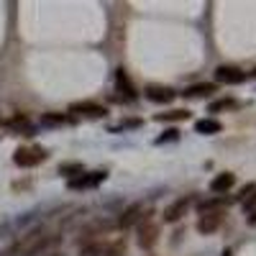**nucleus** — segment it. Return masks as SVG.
I'll return each instance as SVG.
<instances>
[{
	"mask_svg": "<svg viewBox=\"0 0 256 256\" xmlns=\"http://www.w3.org/2000/svg\"><path fill=\"white\" fill-rule=\"evenodd\" d=\"M49 241H52L49 233L41 230V228H36V230L26 233V236H20V241H16L6 256H36Z\"/></svg>",
	"mask_w": 256,
	"mask_h": 256,
	"instance_id": "1",
	"label": "nucleus"
},
{
	"mask_svg": "<svg viewBox=\"0 0 256 256\" xmlns=\"http://www.w3.org/2000/svg\"><path fill=\"white\" fill-rule=\"evenodd\" d=\"M220 220H223V210H218V208H210V205H202V218L198 220V230L208 236V233L218 230Z\"/></svg>",
	"mask_w": 256,
	"mask_h": 256,
	"instance_id": "2",
	"label": "nucleus"
},
{
	"mask_svg": "<svg viewBox=\"0 0 256 256\" xmlns=\"http://www.w3.org/2000/svg\"><path fill=\"white\" fill-rule=\"evenodd\" d=\"M44 159H46V152H44V148H38V146L18 148L16 156H13V162H16L18 166H36V164H41Z\"/></svg>",
	"mask_w": 256,
	"mask_h": 256,
	"instance_id": "3",
	"label": "nucleus"
},
{
	"mask_svg": "<svg viewBox=\"0 0 256 256\" xmlns=\"http://www.w3.org/2000/svg\"><path fill=\"white\" fill-rule=\"evenodd\" d=\"M159 238V226L154 220H141L138 226V246L141 248H152Z\"/></svg>",
	"mask_w": 256,
	"mask_h": 256,
	"instance_id": "4",
	"label": "nucleus"
},
{
	"mask_svg": "<svg viewBox=\"0 0 256 256\" xmlns=\"http://www.w3.org/2000/svg\"><path fill=\"white\" fill-rule=\"evenodd\" d=\"M216 80L220 84H241L246 80V72H241L238 67H228V64H223V67L216 70Z\"/></svg>",
	"mask_w": 256,
	"mask_h": 256,
	"instance_id": "5",
	"label": "nucleus"
},
{
	"mask_svg": "<svg viewBox=\"0 0 256 256\" xmlns=\"http://www.w3.org/2000/svg\"><path fill=\"white\" fill-rule=\"evenodd\" d=\"M70 113L90 116V118H102L108 110H105L102 105H98V102H88V100H84V102H72V105H70Z\"/></svg>",
	"mask_w": 256,
	"mask_h": 256,
	"instance_id": "6",
	"label": "nucleus"
},
{
	"mask_svg": "<svg viewBox=\"0 0 256 256\" xmlns=\"http://www.w3.org/2000/svg\"><path fill=\"white\" fill-rule=\"evenodd\" d=\"M187 208H190V200H187V198H180L177 202H172V205L164 210V216H162V218H164L166 223H174V220H180L184 212H187Z\"/></svg>",
	"mask_w": 256,
	"mask_h": 256,
	"instance_id": "7",
	"label": "nucleus"
},
{
	"mask_svg": "<svg viewBox=\"0 0 256 256\" xmlns=\"http://www.w3.org/2000/svg\"><path fill=\"white\" fill-rule=\"evenodd\" d=\"M146 98L152 102H172L174 100V90L172 88H162V84H152V88H146Z\"/></svg>",
	"mask_w": 256,
	"mask_h": 256,
	"instance_id": "8",
	"label": "nucleus"
},
{
	"mask_svg": "<svg viewBox=\"0 0 256 256\" xmlns=\"http://www.w3.org/2000/svg\"><path fill=\"white\" fill-rule=\"evenodd\" d=\"M136 220H144V205H141V202L131 205L128 210H123V216L118 218V226H120V228H128V226H134Z\"/></svg>",
	"mask_w": 256,
	"mask_h": 256,
	"instance_id": "9",
	"label": "nucleus"
},
{
	"mask_svg": "<svg viewBox=\"0 0 256 256\" xmlns=\"http://www.w3.org/2000/svg\"><path fill=\"white\" fill-rule=\"evenodd\" d=\"M100 180H105V172H90V174H82V177H77V180H70V187H72V190L92 187V184H98Z\"/></svg>",
	"mask_w": 256,
	"mask_h": 256,
	"instance_id": "10",
	"label": "nucleus"
},
{
	"mask_svg": "<svg viewBox=\"0 0 256 256\" xmlns=\"http://www.w3.org/2000/svg\"><path fill=\"white\" fill-rule=\"evenodd\" d=\"M233 182H236V177H233L230 172H223V174H218L216 180L210 182V190L218 192V195H223V192H228L233 187Z\"/></svg>",
	"mask_w": 256,
	"mask_h": 256,
	"instance_id": "11",
	"label": "nucleus"
},
{
	"mask_svg": "<svg viewBox=\"0 0 256 256\" xmlns=\"http://www.w3.org/2000/svg\"><path fill=\"white\" fill-rule=\"evenodd\" d=\"M212 92H216V84H212V82H202V84H192V88H187L182 95L184 98H208Z\"/></svg>",
	"mask_w": 256,
	"mask_h": 256,
	"instance_id": "12",
	"label": "nucleus"
},
{
	"mask_svg": "<svg viewBox=\"0 0 256 256\" xmlns=\"http://www.w3.org/2000/svg\"><path fill=\"white\" fill-rule=\"evenodd\" d=\"M220 123L218 120H212V118H202V120H198L195 123V131L198 134H220Z\"/></svg>",
	"mask_w": 256,
	"mask_h": 256,
	"instance_id": "13",
	"label": "nucleus"
},
{
	"mask_svg": "<svg viewBox=\"0 0 256 256\" xmlns=\"http://www.w3.org/2000/svg\"><path fill=\"white\" fill-rule=\"evenodd\" d=\"M187 118H190L187 110H169V113H159L156 116L159 123H164V120H187Z\"/></svg>",
	"mask_w": 256,
	"mask_h": 256,
	"instance_id": "14",
	"label": "nucleus"
},
{
	"mask_svg": "<svg viewBox=\"0 0 256 256\" xmlns=\"http://www.w3.org/2000/svg\"><path fill=\"white\" fill-rule=\"evenodd\" d=\"M70 118L67 116H62V113H46V116H41V123L44 126H62V123H67Z\"/></svg>",
	"mask_w": 256,
	"mask_h": 256,
	"instance_id": "15",
	"label": "nucleus"
},
{
	"mask_svg": "<svg viewBox=\"0 0 256 256\" xmlns=\"http://www.w3.org/2000/svg\"><path fill=\"white\" fill-rule=\"evenodd\" d=\"M123 254H126V241L123 238H118L113 246H108L102 251V256H123Z\"/></svg>",
	"mask_w": 256,
	"mask_h": 256,
	"instance_id": "16",
	"label": "nucleus"
},
{
	"mask_svg": "<svg viewBox=\"0 0 256 256\" xmlns=\"http://www.w3.org/2000/svg\"><path fill=\"white\" fill-rule=\"evenodd\" d=\"M118 88H120V90H126V92H128V98H136V92H134L131 82H128V77H126V72H123V70H118Z\"/></svg>",
	"mask_w": 256,
	"mask_h": 256,
	"instance_id": "17",
	"label": "nucleus"
},
{
	"mask_svg": "<svg viewBox=\"0 0 256 256\" xmlns=\"http://www.w3.org/2000/svg\"><path fill=\"white\" fill-rule=\"evenodd\" d=\"M80 256H102V246L100 244H90V246H84Z\"/></svg>",
	"mask_w": 256,
	"mask_h": 256,
	"instance_id": "18",
	"label": "nucleus"
},
{
	"mask_svg": "<svg viewBox=\"0 0 256 256\" xmlns=\"http://www.w3.org/2000/svg\"><path fill=\"white\" fill-rule=\"evenodd\" d=\"M233 105H236V102H233V100H218V102H212V105H210V110H212V113H218V110L233 108Z\"/></svg>",
	"mask_w": 256,
	"mask_h": 256,
	"instance_id": "19",
	"label": "nucleus"
},
{
	"mask_svg": "<svg viewBox=\"0 0 256 256\" xmlns=\"http://www.w3.org/2000/svg\"><path fill=\"white\" fill-rule=\"evenodd\" d=\"M241 202H244V210H246V212H251V210L256 208V190L251 192V195H246Z\"/></svg>",
	"mask_w": 256,
	"mask_h": 256,
	"instance_id": "20",
	"label": "nucleus"
},
{
	"mask_svg": "<svg viewBox=\"0 0 256 256\" xmlns=\"http://www.w3.org/2000/svg\"><path fill=\"white\" fill-rule=\"evenodd\" d=\"M59 172H62V174H67V172H77V174H82V166H80V164H64V166H59Z\"/></svg>",
	"mask_w": 256,
	"mask_h": 256,
	"instance_id": "21",
	"label": "nucleus"
},
{
	"mask_svg": "<svg viewBox=\"0 0 256 256\" xmlns=\"http://www.w3.org/2000/svg\"><path fill=\"white\" fill-rule=\"evenodd\" d=\"M248 223H254V226H256V208L248 212Z\"/></svg>",
	"mask_w": 256,
	"mask_h": 256,
	"instance_id": "22",
	"label": "nucleus"
},
{
	"mask_svg": "<svg viewBox=\"0 0 256 256\" xmlns=\"http://www.w3.org/2000/svg\"><path fill=\"white\" fill-rule=\"evenodd\" d=\"M254 77H256V70H254Z\"/></svg>",
	"mask_w": 256,
	"mask_h": 256,
	"instance_id": "23",
	"label": "nucleus"
}]
</instances>
